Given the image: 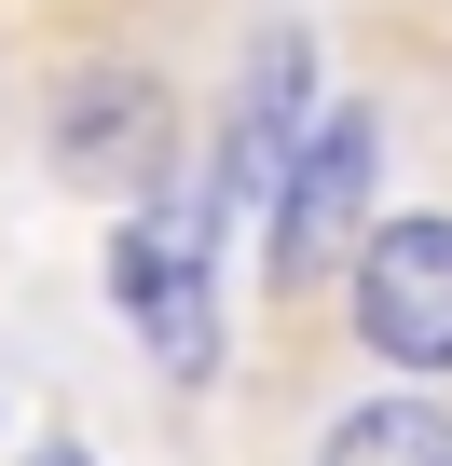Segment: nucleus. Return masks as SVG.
Returning <instances> with one entry per match:
<instances>
[{
  "instance_id": "nucleus-1",
  "label": "nucleus",
  "mask_w": 452,
  "mask_h": 466,
  "mask_svg": "<svg viewBox=\"0 0 452 466\" xmlns=\"http://www.w3.org/2000/svg\"><path fill=\"white\" fill-rule=\"evenodd\" d=\"M343 329L397 384H452V219L438 206H397L343 248Z\"/></svg>"
},
{
  "instance_id": "nucleus-2",
  "label": "nucleus",
  "mask_w": 452,
  "mask_h": 466,
  "mask_svg": "<svg viewBox=\"0 0 452 466\" xmlns=\"http://www.w3.org/2000/svg\"><path fill=\"white\" fill-rule=\"evenodd\" d=\"M42 165L69 192H124V206H165L178 178V96L137 69V56H96L42 96Z\"/></svg>"
},
{
  "instance_id": "nucleus-3",
  "label": "nucleus",
  "mask_w": 452,
  "mask_h": 466,
  "mask_svg": "<svg viewBox=\"0 0 452 466\" xmlns=\"http://www.w3.org/2000/svg\"><path fill=\"white\" fill-rule=\"evenodd\" d=\"M370 165H384V124H370L357 96H329L316 137H302V151L275 165V192H261V275H275V289H316L357 233H370V219H357V206H370Z\"/></svg>"
},
{
  "instance_id": "nucleus-4",
  "label": "nucleus",
  "mask_w": 452,
  "mask_h": 466,
  "mask_svg": "<svg viewBox=\"0 0 452 466\" xmlns=\"http://www.w3.org/2000/svg\"><path fill=\"white\" fill-rule=\"evenodd\" d=\"M206 261H219V248H206L178 206H124V233H110V302L137 316V343H151V370H165V384H206V370H219Z\"/></svg>"
},
{
  "instance_id": "nucleus-5",
  "label": "nucleus",
  "mask_w": 452,
  "mask_h": 466,
  "mask_svg": "<svg viewBox=\"0 0 452 466\" xmlns=\"http://www.w3.org/2000/svg\"><path fill=\"white\" fill-rule=\"evenodd\" d=\"M316 466H452V398L438 384H384V398H343Z\"/></svg>"
},
{
  "instance_id": "nucleus-6",
  "label": "nucleus",
  "mask_w": 452,
  "mask_h": 466,
  "mask_svg": "<svg viewBox=\"0 0 452 466\" xmlns=\"http://www.w3.org/2000/svg\"><path fill=\"white\" fill-rule=\"evenodd\" d=\"M28 466H96V452H83V439H42V452H28Z\"/></svg>"
}]
</instances>
